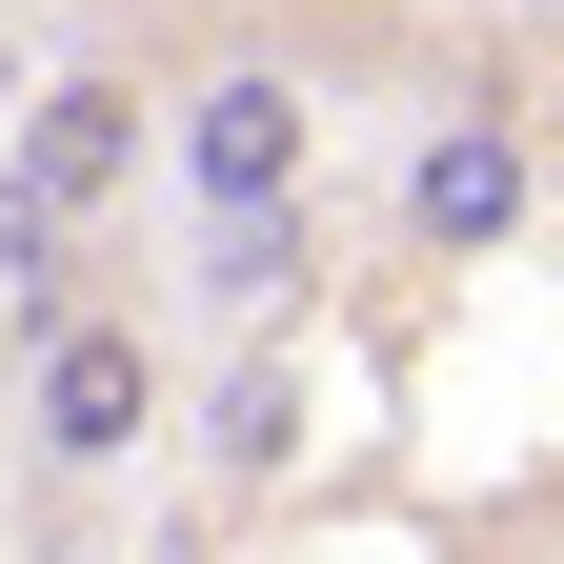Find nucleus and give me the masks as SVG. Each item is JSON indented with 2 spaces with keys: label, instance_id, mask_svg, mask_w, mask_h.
<instances>
[{
  "label": "nucleus",
  "instance_id": "nucleus-4",
  "mask_svg": "<svg viewBox=\"0 0 564 564\" xmlns=\"http://www.w3.org/2000/svg\"><path fill=\"white\" fill-rule=\"evenodd\" d=\"M383 223H403L423 262H505V242L544 223V141H524V101H444V121L403 141Z\"/></svg>",
  "mask_w": 564,
  "mask_h": 564
},
{
  "label": "nucleus",
  "instance_id": "nucleus-6",
  "mask_svg": "<svg viewBox=\"0 0 564 564\" xmlns=\"http://www.w3.org/2000/svg\"><path fill=\"white\" fill-rule=\"evenodd\" d=\"M202 303H303V223H202Z\"/></svg>",
  "mask_w": 564,
  "mask_h": 564
},
{
  "label": "nucleus",
  "instance_id": "nucleus-2",
  "mask_svg": "<svg viewBox=\"0 0 564 564\" xmlns=\"http://www.w3.org/2000/svg\"><path fill=\"white\" fill-rule=\"evenodd\" d=\"M162 182H182V223H303V182H323V61L202 41L182 101H162Z\"/></svg>",
  "mask_w": 564,
  "mask_h": 564
},
{
  "label": "nucleus",
  "instance_id": "nucleus-5",
  "mask_svg": "<svg viewBox=\"0 0 564 564\" xmlns=\"http://www.w3.org/2000/svg\"><path fill=\"white\" fill-rule=\"evenodd\" d=\"M202 464H223V484L303 464V364H282V343H242V364H223V403H202Z\"/></svg>",
  "mask_w": 564,
  "mask_h": 564
},
{
  "label": "nucleus",
  "instance_id": "nucleus-3",
  "mask_svg": "<svg viewBox=\"0 0 564 564\" xmlns=\"http://www.w3.org/2000/svg\"><path fill=\"white\" fill-rule=\"evenodd\" d=\"M141 141H162V121H141V82H121V61H82V82H41V121L0 141V262L41 282V323H61V303H101V282H82V242L121 223Z\"/></svg>",
  "mask_w": 564,
  "mask_h": 564
},
{
  "label": "nucleus",
  "instance_id": "nucleus-1",
  "mask_svg": "<svg viewBox=\"0 0 564 564\" xmlns=\"http://www.w3.org/2000/svg\"><path fill=\"white\" fill-rule=\"evenodd\" d=\"M141 444H162V343H141L121 282L61 303V323H21V544H41V564L101 544V505H121Z\"/></svg>",
  "mask_w": 564,
  "mask_h": 564
}]
</instances>
